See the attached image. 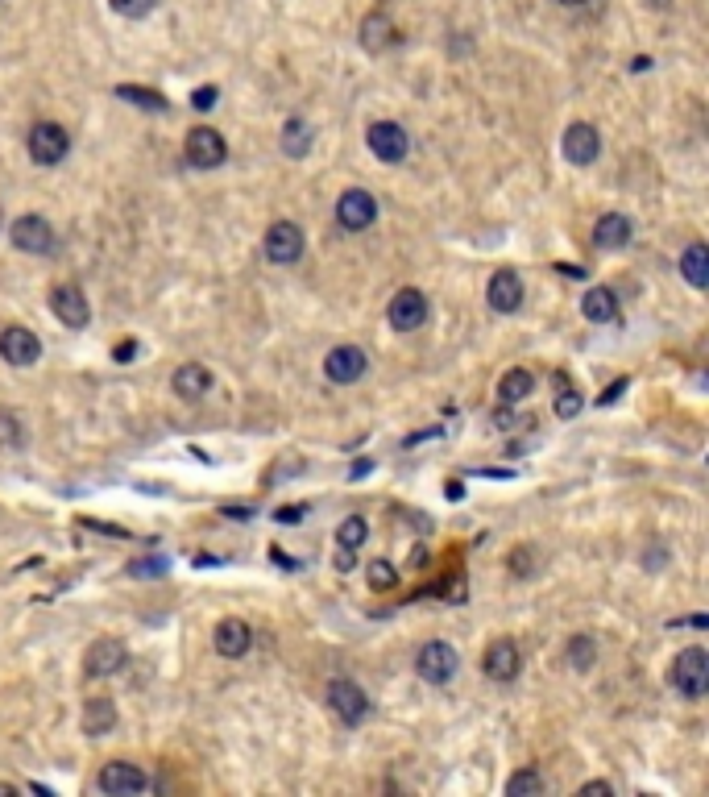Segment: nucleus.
<instances>
[{
	"mask_svg": "<svg viewBox=\"0 0 709 797\" xmlns=\"http://www.w3.org/2000/svg\"><path fill=\"white\" fill-rule=\"evenodd\" d=\"M668 681H672V690H676L680 698H689V702L705 698V690H709V652H705V648H685V652H676V661H672V669H668Z\"/></svg>",
	"mask_w": 709,
	"mask_h": 797,
	"instance_id": "obj_1",
	"label": "nucleus"
},
{
	"mask_svg": "<svg viewBox=\"0 0 709 797\" xmlns=\"http://www.w3.org/2000/svg\"><path fill=\"white\" fill-rule=\"evenodd\" d=\"M183 154L195 171H216V167H224V158H229V142H224V133L208 129V125H195L187 133Z\"/></svg>",
	"mask_w": 709,
	"mask_h": 797,
	"instance_id": "obj_2",
	"label": "nucleus"
},
{
	"mask_svg": "<svg viewBox=\"0 0 709 797\" xmlns=\"http://www.w3.org/2000/svg\"><path fill=\"white\" fill-rule=\"evenodd\" d=\"M457 669H461V656H457V648L444 644V640L423 644L419 656H415V673L428 681V685H448L452 677H457Z\"/></svg>",
	"mask_w": 709,
	"mask_h": 797,
	"instance_id": "obj_3",
	"label": "nucleus"
},
{
	"mask_svg": "<svg viewBox=\"0 0 709 797\" xmlns=\"http://www.w3.org/2000/svg\"><path fill=\"white\" fill-rule=\"evenodd\" d=\"M96 785H100V793H112V797H137V793H150L154 789V781L141 773L137 764H129V760H108L100 768Z\"/></svg>",
	"mask_w": 709,
	"mask_h": 797,
	"instance_id": "obj_4",
	"label": "nucleus"
},
{
	"mask_svg": "<svg viewBox=\"0 0 709 797\" xmlns=\"http://www.w3.org/2000/svg\"><path fill=\"white\" fill-rule=\"evenodd\" d=\"M378 221V200L365 187H349L345 196L336 200V225L345 233H365Z\"/></svg>",
	"mask_w": 709,
	"mask_h": 797,
	"instance_id": "obj_5",
	"label": "nucleus"
},
{
	"mask_svg": "<svg viewBox=\"0 0 709 797\" xmlns=\"http://www.w3.org/2000/svg\"><path fill=\"white\" fill-rule=\"evenodd\" d=\"M428 316H432L428 295H423L419 287H403L390 299V328L394 333H419V328L428 324Z\"/></svg>",
	"mask_w": 709,
	"mask_h": 797,
	"instance_id": "obj_6",
	"label": "nucleus"
},
{
	"mask_svg": "<svg viewBox=\"0 0 709 797\" xmlns=\"http://www.w3.org/2000/svg\"><path fill=\"white\" fill-rule=\"evenodd\" d=\"M67 150H71V133L63 125L42 121V125L30 129V158L38 162V167H59V162L67 158Z\"/></svg>",
	"mask_w": 709,
	"mask_h": 797,
	"instance_id": "obj_7",
	"label": "nucleus"
},
{
	"mask_svg": "<svg viewBox=\"0 0 709 797\" xmlns=\"http://www.w3.org/2000/svg\"><path fill=\"white\" fill-rule=\"evenodd\" d=\"M365 146H370V154L378 162H403L411 154V133L399 121H378L365 133Z\"/></svg>",
	"mask_w": 709,
	"mask_h": 797,
	"instance_id": "obj_8",
	"label": "nucleus"
},
{
	"mask_svg": "<svg viewBox=\"0 0 709 797\" xmlns=\"http://www.w3.org/2000/svg\"><path fill=\"white\" fill-rule=\"evenodd\" d=\"M9 237H13V245L21 254H54V229L38 212L17 216V221L9 225Z\"/></svg>",
	"mask_w": 709,
	"mask_h": 797,
	"instance_id": "obj_9",
	"label": "nucleus"
},
{
	"mask_svg": "<svg viewBox=\"0 0 709 797\" xmlns=\"http://www.w3.org/2000/svg\"><path fill=\"white\" fill-rule=\"evenodd\" d=\"M262 250H266V258H270L274 266L299 262V258H303V229H299L295 221H274V225L266 229Z\"/></svg>",
	"mask_w": 709,
	"mask_h": 797,
	"instance_id": "obj_10",
	"label": "nucleus"
},
{
	"mask_svg": "<svg viewBox=\"0 0 709 797\" xmlns=\"http://www.w3.org/2000/svg\"><path fill=\"white\" fill-rule=\"evenodd\" d=\"M365 370H370V357H365V349H357V345H336L324 357V374H328V382H336V387H353V382L365 378Z\"/></svg>",
	"mask_w": 709,
	"mask_h": 797,
	"instance_id": "obj_11",
	"label": "nucleus"
},
{
	"mask_svg": "<svg viewBox=\"0 0 709 797\" xmlns=\"http://www.w3.org/2000/svg\"><path fill=\"white\" fill-rule=\"evenodd\" d=\"M328 706L336 710V719H345L349 727H357L365 714H370V698H365V690L349 677H336L328 685Z\"/></svg>",
	"mask_w": 709,
	"mask_h": 797,
	"instance_id": "obj_12",
	"label": "nucleus"
},
{
	"mask_svg": "<svg viewBox=\"0 0 709 797\" xmlns=\"http://www.w3.org/2000/svg\"><path fill=\"white\" fill-rule=\"evenodd\" d=\"M481 669H486V677H490V681L510 685V681L519 677V669H523V652H519V644H515V640H494V644L486 648V656H481Z\"/></svg>",
	"mask_w": 709,
	"mask_h": 797,
	"instance_id": "obj_13",
	"label": "nucleus"
},
{
	"mask_svg": "<svg viewBox=\"0 0 709 797\" xmlns=\"http://www.w3.org/2000/svg\"><path fill=\"white\" fill-rule=\"evenodd\" d=\"M50 312L59 316L67 328H88L92 308H88V295H83L75 283H59L50 291Z\"/></svg>",
	"mask_w": 709,
	"mask_h": 797,
	"instance_id": "obj_14",
	"label": "nucleus"
},
{
	"mask_svg": "<svg viewBox=\"0 0 709 797\" xmlns=\"http://www.w3.org/2000/svg\"><path fill=\"white\" fill-rule=\"evenodd\" d=\"M125 665H129V648H125L121 640H96V644L88 648V656H83V673H88L92 681L121 673Z\"/></svg>",
	"mask_w": 709,
	"mask_h": 797,
	"instance_id": "obj_15",
	"label": "nucleus"
},
{
	"mask_svg": "<svg viewBox=\"0 0 709 797\" xmlns=\"http://www.w3.org/2000/svg\"><path fill=\"white\" fill-rule=\"evenodd\" d=\"M0 357H5L9 366H34L42 357V341H38V333H30V328L13 324L0 333Z\"/></svg>",
	"mask_w": 709,
	"mask_h": 797,
	"instance_id": "obj_16",
	"label": "nucleus"
},
{
	"mask_svg": "<svg viewBox=\"0 0 709 797\" xmlns=\"http://www.w3.org/2000/svg\"><path fill=\"white\" fill-rule=\"evenodd\" d=\"M560 150H564V158H569L573 167H589V162L602 154V137H598V129H593V125L577 121V125H569V129H564V142H560Z\"/></svg>",
	"mask_w": 709,
	"mask_h": 797,
	"instance_id": "obj_17",
	"label": "nucleus"
},
{
	"mask_svg": "<svg viewBox=\"0 0 709 797\" xmlns=\"http://www.w3.org/2000/svg\"><path fill=\"white\" fill-rule=\"evenodd\" d=\"M486 299H490V308L502 312V316L519 312L523 308V279H519V270H494L490 274V287H486Z\"/></svg>",
	"mask_w": 709,
	"mask_h": 797,
	"instance_id": "obj_18",
	"label": "nucleus"
},
{
	"mask_svg": "<svg viewBox=\"0 0 709 797\" xmlns=\"http://www.w3.org/2000/svg\"><path fill=\"white\" fill-rule=\"evenodd\" d=\"M212 644L220 656H229V661H237V656H245L253 648V627L245 619H220L216 631H212Z\"/></svg>",
	"mask_w": 709,
	"mask_h": 797,
	"instance_id": "obj_19",
	"label": "nucleus"
},
{
	"mask_svg": "<svg viewBox=\"0 0 709 797\" xmlns=\"http://www.w3.org/2000/svg\"><path fill=\"white\" fill-rule=\"evenodd\" d=\"M631 237H635V225H631L622 212H606L602 221L593 225V245H598V250H606V254L627 250Z\"/></svg>",
	"mask_w": 709,
	"mask_h": 797,
	"instance_id": "obj_20",
	"label": "nucleus"
},
{
	"mask_svg": "<svg viewBox=\"0 0 709 797\" xmlns=\"http://www.w3.org/2000/svg\"><path fill=\"white\" fill-rule=\"evenodd\" d=\"M170 387H175V395H179V399L200 403V399L212 391V370H208V366H200V362H187V366H179V370H175V378H170Z\"/></svg>",
	"mask_w": 709,
	"mask_h": 797,
	"instance_id": "obj_21",
	"label": "nucleus"
},
{
	"mask_svg": "<svg viewBox=\"0 0 709 797\" xmlns=\"http://www.w3.org/2000/svg\"><path fill=\"white\" fill-rule=\"evenodd\" d=\"M394 38H399V30H394V21H390L386 9L365 13V21H361V46H365V50H370V54H382L386 46H394Z\"/></svg>",
	"mask_w": 709,
	"mask_h": 797,
	"instance_id": "obj_22",
	"label": "nucleus"
},
{
	"mask_svg": "<svg viewBox=\"0 0 709 797\" xmlns=\"http://www.w3.org/2000/svg\"><path fill=\"white\" fill-rule=\"evenodd\" d=\"M311 142H316V129H311L303 117H291L287 125H282V133H278V146H282V154H287V158H307Z\"/></svg>",
	"mask_w": 709,
	"mask_h": 797,
	"instance_id": "obj_23",
	"label": "nucleus"
},
{
	"mask_svg": "<svg viewBox=\"0 0 709 797\" xmlns=\"http://www.w3.org/2000/svg\"><path fill=\"white\" fill-rule=\"evenodd\" d=\"M680 274H685V283L705 291L709 287V245L705 241H693L685 254H680Z\"/></svg>",
	"mask_w": 709,
	"mask_h": 797,
	"instance_id": "obj_24",
	"label": "nucleus"
},
{
	"mask_svg": "<svg viewBox=\"0 0 709 797\" xmlns=\"http://www.w3.org/2000/svg\"><path fill=\"white\" fill-rule=\"evenodd\" d=\"M581 312H585V320H593V324H610V320H618V299H614L610 287H593V291H585V299H581Z\"/></svg>",
	"mask_w": 709,
	"mask_h": 797,
	"instance_id": "obj_25",
	"label": "nucleus"
},
{
	"mask_svg": "<svg viewBox=\"0 0 709 797\" xmlns=\"http://www.w3.org/2000/svg\"><path fill=\"white\" fill-rule=\"evenodd\" d=\"M112 727H117V706H112V698H88V706H83V731L108 735Z\"/></svg>",
	"mask_w": 709,
	"mask_h": 797,
	"instance_id": "obj_26",
	"label": "nucleus"
},
{
	"mask_svg": "<svg viewBox=\"0 0 709 797\" xmlns=\"http://www.w3.org/2000/svg\"><path fill=\"white\" fill-rule=\"evenodd\" d=\"M535 391V374L531 370H510V374H502V382H498V399L510 407V403H523L527 395Z\"/></svg>",
	"mask_w": 709,
	"mask_h": 797,
	"instance_id": "obj_27",
	"label": "nucleus"
},
{
	"mask_svg": "<svg viewBox=\"0 0 709 797\" xmlns=\"http://www.w3.org/2000/svg\"><path fill=\"white\" fill-rule=\"evenodd\" d=\"M544 773H535V768H519V773H510L506 781V797H544Z\"/></svg>",
	"mask_w": 709,
	"mask_h": 797,
	"instance_id": "obj_28",
	"label": "nucleus"
},
{
	"mask_svg": "<svg viewBox=\"0 0 709 797\" xmlns=\"http://www.w3.org/2000/svg\"><path fill=\"white\" fill-rule=\"evenodd\" d=\"M564 656H569V665H573L577 673H589V669H593V661H598V648H593V640H589V636H573V640H569V648H564Z\"/></svg>",
	"mask_w": 709,
	"mask_h": 797,
	"instance_id": "obj_29",
	"label": "nucleus"
},
{
	"mask_svg": "<svg viewBox=\"0 0 709 797\" xmlns=\"http://www.w3.org/2000/svg\"><path fill=\"white\" fill-rule=\"evenodd\" d=\"M117 96H121V100H129V104H137V108H150V113H166V100H162L158 92H150V88L121 84V88H117Z\"/></svg>",
	"mask_w": 709,
	"mask_h": 797,
	"instance_id": "obj_30",
	"label": "nucleus"
},
{
	"mask_svg": "<svg viewBox=\"0 0 709 797\" xmlns=\"http://www.w3.org/2000/svg\"><path fill=\"white\" fill-rule=\"evenodd\" d=\"M25 445V424L13 411H0V449H21Z\"/></svg>",
	"mask_w": 709,
	"mask_h": 797,
	"instance_id": "obj_31",
	"label": "nucleus"
},
{
	"mask_svg": "<svg viewBox=\"0 0 709 797\" xmlns=\"http://www.w3.org/2000/svg\"><path fill=\"white\" fill-rule=\"evenodd\" d=\"M365 536H370V524H365L361 515H349L345 524L336 528V540H340V548H361V544H365Z\"/></svg>",
	"mask_w": 709,
	"mask_h": 797,
	"instance_id": "obj_32",
	"label": "nucleus"
},
{
	"mask_svg": "<svg viewBox=\"0 0 709 797\" xmlns=\"http://www.w3.org/2000/svg\"><path fill=\"white\" fill-rule=\"evenodd\" d=\"M108 9L129 17V21H141V17H150L158 9V0H108Z\"/></svg>",
	"mask_w": 709,
	"mask_h": 797,
	"instance_id": "obj_33",
	"label": "nucleus"
},
{
	"mask_svg": "<svg viewBox=\"0 0 709 797\" xmlns=\"http://www.w3.org/2000/svg\"><path fill=\"white\" fill-rule=\"evenodd\" d=\"M556 387H560V399H556V416H560V420H573L577 411H581V391L564 387V378H560V374H556Z\"/></svg>",
	"mask_w": 709,
	"mask_h": 797,
	"instance_id": "obj_34",
	"label": "nucleus"
},
{
	"mask_svg": "<svg viewBox=\"0 0 709 797\" xmlns=\"http://www.w3.org/2000/svg\"><path fill=\"white\" fill-rule=\"evenodd\" d=\"M394 582H399V573H394L390 561H370V586L374 590H394Z\"/></svg>",
	"mask_w": 709,
	"mask_h": 797,
	"instance_id": "obj_35",
	"label": "nucleus"
},
{
	"mask_svg": "<svg viewBox=\"0 0 709 797\" xmlns=\"http://www.w3.org/2000/svg\"><path fill=\"white\" fill-rule=\"evenodd\" d=\"M216 100H220V92H216V88H195V96H191V104L200 108V113H208V108H216Z\"/></svg>",
	"mask_w": 709,
	"mask_h": 797,
	"instance_id": "obj_36",
	"label": "nucleus"
},
{
	"mask_svg": "<svg viewBox=\"0 0 709 797\" xmlns=\"http://www.w3.org/2000/svg\"><path fill=\"white\" fill-rule=\"evenodd\" d=\"M129 573H133V577H146V573H150V577H158V573H166V565H162V561H133V569H129Z\"/></svg>",
	"mask_w": 709,
	"mask_h": 797,
	"instance_id": "obj_37",
	"label": "nucleus"
},
{
	"mask_svg": "<svg viewBox=\"0 0 709 797\" xmlns=\"http://www.w3.org/2000/svg\"><path fill=\"white\" fill-rule=\"evenodd\" d=\"M336 569H340V573L353 569V548H340V553H336Z\"/></svg>",
	"mask_w": 709,
	"mask_h": 797,
	"instance_id": "obj_38",
	"label": "nucleus"
},
{
	"mask_svg": "<svg viewBox=\"0 0 709 797\" xmlns=\"http://www.w3.org/2000/svg\"><path fill=\"white\" fill-rule=\"evenodd\" d=\"M581 793H614V785H610V781H589Z\"/></svg>",
	"mask_w": 709,
	"mask_h": 797,
	"instance_id": "obj_39",
	"label": "nucleus"
},
{
	"mask_svg": "<svg viewBox=\"0 0 709 797\" xmlns=\"http://www.w3.org/2000/svg\"><path fill=\"white\" fill-rule=\"evenodd\" d=\"M618 391H627V382H614V387H610V391H606V395H602V399H598V403H606V407H610V403H614V395H618Z\"/></svg>",
	"mask_w": 709,
	"mask_h": 797,
	"instance_id": "obj_40",
	"label": "nucleus"
},
{
	"mask_svg": "<svg viewBox=\"0 0 709 797\" xmlns=\"http://www.w3.org/2000/svg\"><path fill=\"white\" fill-rule=\"evenodd\" d=\"M133 353H137V345H133V341H125V345L117 349V357H121V362H129V357H133Z\"/></svg>",
	"mask_w": 709,
	"mask_h": 797,
	"instance_id": "obj_41",
	"label": "nucleus"
},
{
	"mask_svg": "<svg viewBox=\"0 0 709 797\" xmlns=\"http://www.w3.org/2000/svg\"><path fill=\"white\" fill-rule=\"evenodd\" d=\"M560 5H569V9H573V5H585V0H560Z\"/></svg>",
	"mask_w": 709,
	"mask_h": 797,
	"instance_id": "obj_42",
	"label": "nucleus"
},
{
	"mask_svg": "<svg viewBox=\"0 0 709 797\" xmlns=\"http://www.w3.org/2000/svg\"><path fill=\"white\" fill-rule=\"evenodd\" d=\"M0 793H17V789L13 785H0Z\"/></svg>",
	"mask_w": 709,
	"mask_h": 797,
	"instance_id": "obj_43",
	"label": "nucleus"
},
{
	"mask_svg": "<svg viewBox=\"0 0 709 797\" xmlns=\"http://www.w3.org/2000/svg\"><path fill=\"white\" fill-rule=\"evenodd\" d=\"M651 5H656V9H664V5H668V0H651Z\"/></svg>",
	"mask_w": 709,
	"mask_h": 797,
	"instance_id": "obj_44",
	"label": "nucleus"
}]
</instances>
